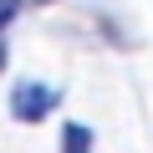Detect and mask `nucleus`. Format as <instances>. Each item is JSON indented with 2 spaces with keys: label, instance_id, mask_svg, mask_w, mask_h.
<instances>
[{
  "label": "nucleus",
  "instance_id": "nucleus-1",
  "mask_svg": "<svg viewBox=\"0 0 153 153\" xmlns=\"http://www.w3.org/2000/svg\"><path fill=\"white\" fill-rule=\"evenodd\" d=\"M56 102H61V92L46 87V82H21V87L10 92V112H16L21 123H41Z\"/></svg>",
  "mask_w": 153,
  "mask_h": 153
},
{
  "label": "nucleus",
  "instance_id": "nucleus-2",
  "mask_svg": "<svg viewBox=\"0 0 153 153\" xmlns=\"http://www.w3.org/2000/svg\"><path fill=\"white\" fill-rule=\"evenodd\" d=\"M61 153H92V128L66 123V133H61Z\"/></svg>",
  "mask_w": 153,
  "mask_h": 153
},
{
  "label": "nucleus",
  "instance_id": "nucleus-3",
  "mask_svg": "<svg viewBox=\"0 0 153 153\" xmlns=\"http://www.w3.org/2000/svg\"><path fill=\"white\" fill-rule=\"evenodd\" d=\"M16 10H21V0H0V31L16 21Z\"/></svg>",
  "mask_w": 153,
  "mask_h": 153
},
{
  "label": "nucleus",
  "instance_id": "nucleus-4",
  "mask_svg": "<svg viewBox=\"0 0 153 153\" xmlns=\"http://www.w3.org/2000/svg\"><path fill=\"white\" fill-rule=\"evenodd\" d=\"M0 71H5V41H0Z\"/></svg>",
  "mask_w": 153,
  "mask_h": 153
}]
</instances>
